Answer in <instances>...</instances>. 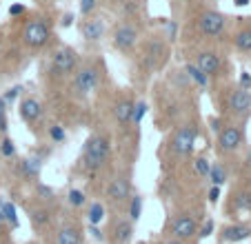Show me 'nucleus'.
Segmentation results:
<instances>
[{
  "instance_id": "obj_1",
  "label": "nucleus",
  "mask_w": 251,
  "mask_h": 244,
  "mask_svg": "<svg viewBox=\"0 0 251 244\" xmlns=\"http://www.w3.org/2000/svg\"><path fill=\"white\" fill-rule=\"evenodd\" d=\"M109 158V142L104 136H91L85 142V151H82V160L89 171H98L100 167Z\"/></svg>"
},
{
  "instance_id": "obj_2",
  "label": "nucleus",
  "mask_w": 251,
  "mask_h": 244,
  "mask_svg": "<svg viewBox=\"0 0 251 244\" xmlns=\"http://www.w3.org/2000/svg\"><path fill=\"white\" fill-rule=\"evenodd\" d=\"M25 43L29 45V47L38 49V47H45V45L49 43V27L45 20H31V23L25 27Z\"/></svg>"
},
{
  "instance_id": "obj_3",
  "label": "nucleus",
  "mask_w": 251,
  "mask_h": 244,
  "mask_svg": "<svg viewBox=\"0 0 251 244\" xmlns=\"http://www.w3.org/2000/svg\"><path fill=\"white\" fill-rule=\"evenodd\" d=\"M76 69V51L69 47H62L53 53L51 58V71L58 75H69Z\"/></svg>"
},
{
  "instance_id": "obj_4",
  "label": "nucleus",
  "mask_w": 251,
  "mask_h": 244,
  "mask_svg": "<svg viewBox=\"0 0 251 244\" xmlns=\"http://www.w3.org/2000/svg\"><path fill=\"white\" fill-rule=\"evenodd\" d=\"M98 85V71L96 67H82L78 69L76 78H74V89L78 96H89Z\"/></svg>"
},
{
  "instance_id": "obj_5",
  "label": "nucleus",
  "mask_w": 251,
  "mask_h": 244,
  "mask_svg": "<svg viewBox=\"0 0 251 244\" xmlns=\"http://www.w3.org/2000/svg\"><path fill=\"white\" fill-rule=\"evenodd\" d=\"M200 31L204 36H220L225 29V16L218 14V11H204L198 20Z\"/></svg>"
},
{
  "instance_id": "obj_6",
  "label": "nucleus",
  "mask_w": 251,
  "mask_h": 244,
  "mask_svg": "<svg viewBox=\"0 0 251 244\" xmlns=\"http://www.w3.org/2000/svg\"><path fill=\"white\" fill-rule=\"evenodd\" d=\"M136 40H138V31H136L133 24H120L114 33V45L120 49V51H129V49H133Z\"/></svg>"
},
{
  "instance_id": "obj_7",
  "label": "nucleus",
  "mask_w": 251,
  "mask_h": 244,
  "mask_svg": "<svg viewBox=\"0 0 251 244\" xmlns=\"http://www.w3.org/2000/svg\"><path fill=\"white\" fill-rule=\"evenodd\" d=\"M194 142H196V136H194V129L191 127H180L176 131L174 136V151L178 155H187L194 151Z\"/></svg>"
},
{
  "instance_id": "obj_8",
  "label": "nucleus",
  "mask_w": 251,
  "mask_h": 244,
  "mask_svg": "<svg viewBox=\"0 0 251 244\" xmlns=\"http://www.w3.org/2000/svg\"><path fill=\"white\" fill-rule=\"evenodd\" d=\"M171 233L178 240H189L196 235V222L194 218L189 216H178L174 222H171Z\"/></svg>"
},
{
  "instance_id": "obj_9",
  "label": "nucleus",
  "mask_w": 251,
  "mask_h": 244,
  "mask_svg": "<svg viewBox=\"0 0 251 244\" xmlns=\"http://www.w3.org/2000/svg\"><path fill=\"white\" fill-rule=\"evenodd\" d=\"M218 145L220 149L225 151V153H229V151H236L238 146L242 145V131L238 127H227L220 131V138H218Z\"/></svg>"
},
{
  "instance_id": "obj_10",
  "label": "nucleus",
  "mask_w": 251,
  "mask_h": 244,
  "mask_svg": "<svg viewBox=\"0 0 251 244\" xmlns=\"http://www.w3.org/2000/svg\"><path fill=\"white\" fill-rule=\"evenodd\" d=\"M198 67L204 75H216L220 71V56L213 51H202L198 53Z\"/></svg>"
},
{
  "instance_id": "obj_11",
  "label": "nucleus",
  "mask_w": 251,
  "mask_h": 244,
  "mask_svg": "<svg viewBox=\"0 0 251 244\" xmlns=\"http://www.w3.org/2000/svg\"><path fill=\"white\" fill-rule=\"evenodd\" d=\"M229 107H231L233 113H238V116H242V113H247L251 109V94L247 89H236L231 94V98H229Z\"/></svg>"
},
{
  "instance_id": "obj_12",
  "label": "nucleus",
  "mask_w": 251,
  "mask_h": 244,
  "mask_svg": "<svg viewBox=\"0 0 251 244\" xmlns=\"http://www.w3.org/2000/svg\"><path fill=\"white\" fill-rule=\"evenodd\" d=\"M129 193H131V187H129L127 178H116V180H111L109 189H107V195H109L114 202H125V200L129 197Z\"/></svg>"
},
{
  "instance_id": "obj_13",
  "label": "nucleus",
  "mask_w": 251,
  "mask_h": 244,
  "mask_svg": "<svg viewBox=\"0 0 251 244\" xmlns=\"http://www.w3.org/2000/svg\"><path fill=\"white\" fill-rule=\"evenodd\" d=\"M40 113H43V107H40L38 100H33V98H27L20 102V118L27 122H33V120H38Z\"/></svg>"
},
{
  "instance_id": "obj_14",
  "label": "nucleus",
  "mask_w": 251,
  "mask_h": 244,
  "mask_svg": "<svg viewBox=\"0 0 251 244\" xmlns=\"http://www.w3.org/2000/svg\"><path fill=\"white\" fill-rule=\"evenodd\" d=\"M114 113H116V120L123 124V127H127V124H131V116H133V102L129 98H125V100H120L118 104H116V109H114Z\"/></svg>"
},
{
  "instance_id": "obj_15",
  "label": "nucleus",
  "mask_w": 251,
  "mask_h": 244,
  "mask_svg": "<svg viewBox=\"0 0 251 244\" xmlns=\"http://www.w3.org/2000/svg\"><path fill=\"white\" fill-rule=\"evenodd\" d=\"M82 242V233L78 226H62L58 231L56 244H80Z\"/></svg>"
},
{
  "instance_id": "obj_16",
  "label": "nucleus",
  "mask_w": 251,
  "mask_h": 244,
  "mask_svg": "<svg viewBox=\"0 0 251 244\" xmlns=\"http://www.w3.org/2000/svg\"><path fill=\"white\" fill-rule=\"evenodd\" d=\"M249 235H251V229H247V226H242V224L227 226V229L223 231V238L227 240V242H240V240H247Z\"/></svg>"
},
{
  "instance_id": "obj_17",
  "label": "nucleus",
  "mask_w": 251,
  "mask_h": 244,
  "mask_svg": "<svg viewBox=\"0 0 251 244\" xmlns=\"http://www.w3.org/2000/svg\"><path fill=\"white\" fill-rule=\"evenodd\" d=\"M104 33V27L100 20H87L85 24H82V36L87 38V40H100Z\"/></svg>"
},
{
  "instance_id": "obj_18",
  "label": "nucleus",
  "mask_w": 251,
  "mask_h": 244,
  "mask_svg": "<svg viewBox=\"0 0 251 244\" xmlns=\"http://www.w3.org/2000/svg\"><path fill=\"white\" fill-rule=\"evenodd\" d=\"M20 171H23V175L25 178H29V180L38 178L40 162H36V160H23V162H20Z\"/></svg>"
},
{
  "instance_id": "obj_19",
  "label": "nucleus",
  "mask_w": 251,
  "mask_h": 244,
  "mask_svg": "<svg viewBox=\"0 0 251 244\" xmlns=\"http://www.w3.org/2000/svg\"><path fill=\"white\" fill-rule=\"evenodd\" d=\"M131 222H127V220H123V222H118V226H116V242L118 244H123V242H127L129 238H131Z\"/></svg>"
},
{
  "instance_id": "obj_20",
  "label": "nucleus",
  "mask_w": 251,
  "mask_h": 244,
  "mask_svg": "<svg viewBox=\"0 0 251 244\" xmlns=\"http://www.w3.org/2000/svg\"><path fill=\"white\" fill-rule=\"evenodd\" d=\"M87 218H89V224H98L100 220L104 218V209L100 202H91L89 211H87Z\"/></svg>"
},
{
  "instance_id": "obj_21",
  "label": "nucleus",
  "mask_w": 251,
  "mask_h": 244,
  "mask_svg": "<svg viewBox=\"0 0 251 244\" xmlns=\"http://www.w3.org/2000/svg\"><path fill=\"white\" fill-rule=\"evenodd\" d=\"M236 47L240 51H251V29H242L236 36Z\"/></svg>"
},
{
  "instance_id": "obj_22",
  "label": "nucleus",
  "mask_w": 251,
  "mask_h": 244,
  "mask_svg": "<svg viewBox=\"0 0 251 244\" xmlns=\"http://www.w3.org/2000/svg\"><path fill=\"white\" fill-rule=\"evenodd\" d=\"M2 216H5V222L11 226V229H16L18 226V218H16V209L11 202H2Z\"/></svg>"
},
{
  "instance_id": "obj_23",
  "label": "nucleus",
  "mask_w": 251,
  "mask_h": 244,
  "mask_svg": "<svg viewBox=\"0 0 251 244\" xmlns=\"http://www.w3.org/2000/svg\"><path fill=\"white\" fill-rule=\"evenodd\" d=\"M209 178H211V182L216 184V187H220V184L227 180V175H225V169L220 165L216 167H209Z\"/></svg>"
},
{
  "instance_id": "obj_24",
  "label": "nucleus",
  "mask_w": 251,
  "mask_h": 244,
  "mask_svg": "<svg viewBox=\"0 0 251 244\" xmlns=\"http://www.w3.org/2000/svg\"><path fill=\"white\" fill-rule=\"evenodd\" d=\"M187 73H189L191 80H194V82H198L200 87H207V75H204L196 65H187Z\"/></svg>"
},
{
  "instance_id": "obj_25",
  "label": "nucleus",
  "mask_w": 251,
  "mask_h": 244,
  "mask_svg": "<svg viewBox=\"0 0 251 244\" xmlns=\"http://www.w3.org/2000/svg\"><path fill=\"white\" fill-rule=\"evenodd\" d=\"M145 113H147V102L142 100V102H136L133 104V116H131V122L133 124H140L142 118H145Z\"/></svg>"
},
{
  "instance_id": "obj_26",
  "label": "nucleus",
  "mask_w": 251,
  "mask_h": 244,
  "mask_svg": "<svg viewBox=\"0 0 251 244\" xmlns=\"http://www.w3.org/2000/svg\"><path fill=\"white\" fill-rule=\"evenodd\" d=\"M31 220L36 226H45L49 222V211L47 209H36V211L31 213Z\"/></svg>"
},
{
  "instance_id": "obj_27",
  "label": "nucleus",
  "mask_w": 251,
  "mask_h": 244,
  "mask_svg": "<svg viewBox=\"0 0 251 244\" xmlns=\"http://www.w3.org/2000/svg\"><path fill=\"white\" fill-rule=\"evenodd\" d=\"M140 209H142V200L140 195H133L131 197V204H129V218H131L133 222L140 218Z\"/></svg>"
},
{
  "instance_id": "obj_28",
  "label": "nucleus",
  "mask_w": 251,
  "mask_h": 244,
  "mask_svg": "<svg viewBox=\"0 0 251 244\" xmlns=\"http://www.w3.org/2000/svg\"><path fill=\"white\" fill-rule=\"evenodd\" d=\"M67 197H69L71 207H82V204H85V193L78 191V189H71V191L67 193Z\"/></svg>"
},
{
  "instance_id": "obj_29",
  "label": "nucleus",
  "mask_w": 251,
  "mask_h": 244,
  "mask_svg": "<svg viewBox=\"0 0 251 244\" xmlns=\"http://www.w3.org/2000/svg\"><path fill=\"white\" fill-rule=\"evenodd\" d=\"M236 209L251 211V193H238L236 195Z\"/></svg>"
},
{
  "instance_id": "obj_30",
  "label": "nucleus",
  "mask_w": 251,
  "mask_h": 244,
  "mask_svg": "<svg viewBox=\"0 0 251 244\" xmlns=\"http://www.w3.org/2000/svg\"><path fill=\"white\" fill-rule=\"evenodd\" d=\"M49 136H51V140L62 142V140H65V129L58 127V124H53V127H49Z\"/></svg>"
},
{
  "instance_id": "obj_31",
  "label": "nucleus",
  "mask_w": 251,
  "mask_h": 244,
  "mask_svg": "<svg viewBox=\"0 0 251 244\" xmlns=\"http://www.w3.org/2000/svg\"><path fill=\"white\" fill-rule=\"evenodd\" d=\"M0 153L5 155V158H11V155H14V142H11L9 138L2 140V145H0Z\"/></svg>"
},
{
  "instance_id": "obj_32",
  "label": "nucleus",
  "mask_w": 251,
  "mask_h": 244,
  "mask_svg": "<svg viewBox=\"0 0 251 244\" xmlns=\"http://www.w3.org/2000/svg\"><path fill=\"white\" fill-rule=\"evenodd\" d=\"M196 171H198V175H209V162L204 158H198L196 160Z\"/></svg>"
},
{
  "instance_id": "obj_33",
  "label": "nucleus",
  "mask_w": 251,
  "mask_h": 244,
  "mask_svg": "<svg viewBox=\"0 0 251 244\" xmlns=\"http://www.w3.org/2000/svg\"><path fill=\"white\" fill-rule=\"evenodd\" d=\"M94 9H96V0H80V14L82 16H89Z\"/></svg>"
},
{
  "instance_id": "obj_34",
  "label": "nucleus",
  "mask_w": 251,
  "mask_h": 244,
  "mask_svg": "<svg viewBox=\"0 0 251 244\" xmlns=\"http://www.w3.org/2000/svg\"><path fill=\"white\" fill-rule=\"evenodd\" d=\"M211 231H213V220H207V222H204V226L200 229V238H209V235H211Z\"/></svg>"
},
{
  "instance_id": "obj_35",
  "label": "nucleus",
  "mask_w": 251,
  "mask_h": 244,
  "mask_svg": "<svg viewBox=\"0 0 251 244\" xmlns=\"http://www.w3.org/2000/svg\"><path fill=\"white\" fill-rule=\"evenodd\" d=\"M218 200H220V187L213 184V189L209 191V202H218Z\"/></svg>"
},
{
  "instance_id": "obj_36",
  "label": "nucleus",
  "mask_w": 251,
  "mask_h": 244,
  "mask_svg": "<svg viewBox=\"0 0 251 244\" xmlns=\"http://www.w3.org/2000/svg\"><path fill=\"white\" fill-rule=\"evenodd\" d=\"M240 82H242V89H249V87H251V75L249 73H242L240 75Z\"/></svg>"
},
{
  "instance_id": "obj_37",
  "label": "nucleus",
  "mask_w": 251,
  "mask_h": 244,
  "mask_svg": "<svg viewBox=\"0 0 251 244\" xmlns=\"http://www.w3.org/2000/svg\"><path fill=\"white\" fill-rule=\"evenodd\" d=\"M18 91H23V89H20V87H14V89H9V91H7V96H5V100H7V102H9V100H14L16 96H18Z\"/></svg>"
},
{
  "instance_id": "obj_38",
  "label": "nucleus",
  "mask_w": 251,
  "mask_h": 244,
  "mask_svg": "<svg viewBox=\"0 0 251 244\" xmlns=\"http://www.w3.org/2000/svg\"><path fill=\"white\" fill-rule=\"evenodd\" d=\"M9 14H11V16H18V14H25V7H23V5H11Z\"/></svg>"
},
{
  "instance_id": "obj_39",
  "label": "nucleus",
  "mask_w": 251,
  "mask_h": 244,
  "mask_svg": "<svg viewBox=\"0 0 251 244\" xmlns=\"http://www.w3.org/2000/svg\"><path fill=\"white\" fill-rule=\"evenodd\" d=\"M38 193H40V195H45V197H51V189H49V187H43V184L38 187Z\"/></svg>"
},
{
  "instance_id": "obj_40",
  "label": "nucleus",
  "mask_w": 251,
  "mask_h": 244,
  "mask_svg": "<svg viewBox=\"0 0 251 244\" xmlns=\"http://www.w3.org/2000/svg\"><path fill=\"white\" fill-rule=\"evenodd\" d=\"M0 131H7V116L0 113Z\"/></svg>"
},
{
  "instance_id": "obj_41",
  "label": "nucleus",
  "mask_w": 251,
  "mask_h": 244,
  "mask_svg": "<svg viewBox=\"0 0 251 244\" xmlns=\"http://www.w3.org/2000/svg\"><path fill=\"white\" fill-rule=\"evenodd\" d=\"M5 107H7V100L0 98V113H5Z\"/></svg>"
},
{
  "instance_id": "obj_42",
  "label": "nucleus",
  "mask_w": 251,
  "mask_h": 244,
  "mask_svg": "<svg viewBox=\"0 0 251 244\" xmlns=\"http://www.w3.org/2000/svg\"><path fill=\"white\" fill-rule=\"evenodd\" d=\"M211 127H213V131H220V122L218 120H211Z\"/></svg>"
},
{
  "instance_id": "obj_43",
  "label": "nucleus",
  "mask_w": 251,
  "mask_h": 244,
  "mask_svg": "<svg viewBox=\"0 0 251 244\" xmlns=\"http://www.w3.org/2000/svg\"><path fill=\"white\" fill-rule=\"evenodd\" d=\"M5 224V216H2V200H0V226Z\"/></svg>"
},
{
  "instance_id": "obj_44",
  "label": "nucleus",
  "mask_w": 251,
  "mask_h": 244,
  "mask_svg": "<svg viewBox=\"0 0 251 244\" xmlns=\"http://www.w3.org/2000/svg\"><path fill=\"white\" fill-rule=\"evenodd\" d=\"M238 7H245V5H249V0H233Z\"/></svg>"
},
{
  "instance_id": "obj_45",
  "label": "nucleus",
  "mask_w": 251,
  "mask_h": 244,
  "mask_svg": "<svg viewBox=\"0 0 251 244\" xmlns=\"http://www.w3.org/2000/svg\"><path fill=\"white\" fill-rule=\"evenodd\" d=\"M71 24V16H65V20H62V27H69Z\"/></svg>"
},
{
  "instance_id": "obj_46",
  "label": "nucleus",
  "mask_w": 251,
  "mask_h": 244,
  "mask_svg": "<svg viewBox=\"0 0 251 244\" xmlns=\"http://www.w3.org/2000/svg\"><path fill=\"white\" fill-rule=\"evenodd\" d=\"M167 244H185L182 240H171V242H167Z\"/></svg>"
},
{
  "instance_id": "obj_47",
  "label": "nucleus",
  "mask_w": 251,
  "mask_h": 244,
  "mask_svg": "<svg viewBox=\"0 0 251 244\" xmlns=\"http://www.w3.org/2000/svg\"><path fill=\"white\" fill-rule=\"evenodd\" d=\"M138 244H145V242H138Z\"/></svg>"
}]
</instances>
